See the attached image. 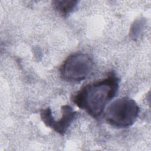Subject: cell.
Here are the masks:
<instances>
[{
  "label": "cell",
  "mask_w": 151,
  "mask_h": 151,
  "mask_svg": "<svg viewBox=\"0 0 151 151\" xmlns=\"http://www.w3.org/2000/svg\"><path fill=\"white\" fill-rule=\"evenodd\" d=\"M119 84V78L113 72L110 73L106 78L82 87L74 96L73 102L90 116L97 118L116 96Z\"/></svg>",
  "instance_id": "6da1fadb"
},
{
  "label": "cell",
  "mask_w": 151,
  "mask_h": 151,
  "mask_svg": "<svg viewBox=\"0 0 151 151\" xmlns=\"http://www.w3.org/2000/svg\"><path fill=\"white\" fill-rule=\"evenodd\" d=\"M140 109L136 102L127 97L112 102L107 108L104 117L110 125L124 128L132 126L137 119Z\"/></svg>",
  "instance_id": "7a4b0ae2"
},
{
  "label": "cell",
  "mask_w": 151,
  "mask_h": 151,
  "mask_svg": "<svg viewBox=\"0 0 151 151\" xmlns=\"http://www.w3.org/2000/svg\"><path fill=\"white\" fill-rule=\"evenodd\" d=\"M94 67V62L88 55L76 53L63 62L60 68V75L67 81L80 82L91 75Z\"/></svg>",
  "instance_id": "3957f363"
},
{
  "label": "cell",
  "mask_w": 151,
  "mask_h": 151,
  "mask_svg": "<svg viewBox=\"0 0 151 151\" xmlns=\"http://www.w3.org/2000/svg\"><path fill=\"white\" fill-rule=\"evenodd\" d=\"M61 113V118L56 120L52 114L51 109L48 107L41 111L40 116L46 126L51 128L60 134L64 135L76 119L77 113L69 105L63 106Z\"/></svg>",
  "instance_id": "277c9868"
},
{
  "label": "cell",
  "mask_w": 151,
  "mask_h": 151,
  "mask_svg": "<svg viewBox=\"0 0 151 151\" xmlns=\"http://www.w3.org/2000/svg\"><path fill=\"white\" fill-rule=\"evenodd\" d=\"M77 1L55 0L52 1L54 9L62 16L67 17L72 12L77 5Z\"/></svg>",
  "instance_id": "5b68a950"
}]
</instances>
